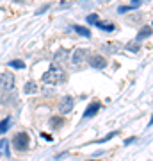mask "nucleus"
<instances>
[{"mask_svg": "<svg viewBox=\"0 0 153 161\" xmlns=\"http://www.w3.org/2000/svg\"><path fill=\"white\" fill-rule=\"evenodd\" d=\"M64 79H66L64 70L57 68V66H52L48 72H45V74H43V80H45V82H48V84H61Z\"/></svg>", "mask_w": 153, "mask_h": 161, "instance_id": "1", "label": "nucleus"}, {"mask_svg": "<svg viewBox=\"0 0 153 161\" xmlns=\"http://www.w3.org/2000/svg\"><path fill=\"white\" fill-rule=\"evenodd\" d=\"M28 142H30V138H28L27 132H18L16 136L13 138V147H14L18 152H23V150L28 149Z\"/></svg>", "mask_w": 153, "mask_h": 161, "instance_id": "2", "label": "nucleus"}, {"mask_svg": "<svg viewBox=\"0 0 153 161\" xmlns=\"http://www.w3.org/2000/svg\"><path fill=\"white\" fill-rule=\"evenodd\" d=\"M14 88V75L11 72H2L0 74V90L2 92H13Z\"/></svg>", "mask_w": 153, "mask_h": 161, "instance_id": "3", "label": "nucleus"}, {"mask_svg": "<svg viewBox=\"0 0 153 161\" xmlns=\"http://www.w3.org/2000/svg\"><path fill=\"white\" fill-rule=\"evenodd\" d=\"M89 64L93 66V68L96 70H103L105 66H107V61H105V58L103 56H100V54H93V56H89Z\"/></svg>", "mask_w": 153, "mask_h": 161, "instance_id": "4", "label": "nucleus"}, {"mask_svg": "<svg viewBox=\"0 0 153 161\" xmlns=\"http://www.w3.org/2000/svg\"><path fill=\"white\" fill-rule=\"evenodd\" d=\"M73 104H75V100L71 97H63V100L59 102V111L63 115H66V113H69V111L73 109Z\"/></svg>", "mask_w": 153, "mask_h": 161, "instance_id": "5", "label": "nucleus"}, {"mask_svg": "<svg viewBox=\"0 0 153 161\" xmlns=\"http://www.w3.org/2000/svg\"><path fill=\"white\" fill-rule=\"evenodd\" d=\"M85 56H87V50L85 48H77L73 52V56H71V61H73V64H80L85 59Z\"/></svg>", "mask_w": 153, "mask_h": 161, "instance_id": "6", "label": "nucleus"}, {"mask_svg": "<svg viewBox=\"0 0 153 161\" xmlns=\"http://www.w3.org/2000/svg\"><path fill=\"white\" fill-rule=\"evenodd\" d=\"M98 109H100V102H93L89 108L85 109L84 116H93V115H96V111H98Z\"/></svg>", "mask_w": 153, "mask_h": 161, "instance_id": "7", "label": "nucleus"}, {"mask_svg": "<svg viewBox=\"0 0 153 161\" xmlns=\"http://www.w3.org/2000/svg\"><path fill=\"white\" fill-rule=\"evenodd\" d=\"M150 34H151V27H142L141 32L137 34L135 41H141V40H144V38H150Z\"/></svg>", "mask_w": 153, "mask_h": 161, "instance_id": "8", "label": "nucleus"}, {"mask_svg": "<svg viewBox=\"0 0 153 161\" xmlns=\"http://www.w3.org/2000/svg\"><path fill=\"white\" fill-rule=\"evenodd\" d=\"M73 29L77 31V34L84 36V38H89V36H91V31L87 29V27H82V25H75Z\"/></svg>", "mask_w": 153, "mask_h": 161, "instance_id": "9", "label": "nucleus"}, {"mask_svg": "<svg viewBox=\"0 0 153 161\" xmlns=\"http://www.w3.org/2000/svg\"><path fill=\"white\" fill-rule=\"evenodd\" d=\"M50 125L54 127V129H59V127L63 125V118H61V116H52L50 118Z\"/></svg>", "mask_w": 153, "mask_h": 161, "instance_id": "10", "label": "nucleus"}, {"mask_svg": "<svg viewBox=\"0 0 153 161\" xmlns=\"http://www.w3.org/2000/svg\"><path fill=\"white\" fill-rule=\"evenodd\" d=\"M9 124H11V118H9V116H7L6 120L0 122V134H4V132H6L7 129H9Z\"/></svg>", "mask_w": 153, "mask_h": 161, "instance_id": "11", "label": "nucleus"}, {"mask_svg": "<svg viewBox=\"0 0 153 161\" xmlns=\"http://www.w3.org/2000/svg\"><path fill=\"white\" fill-rule=\"evenodd\" d=\"M9 66L23 70V68H25V63H23V61H20V59H13V61H9Z\"/></svg>", "mask_w": 153, "mask_h": 161, "instance_id": "12", "label": "nucleus"}, {"mask_svg": "<svg viewBox=\"0 0 153 161\" xmlns=\"http://www.w3.org/2000/svg\"><path fill=\"white\" fill-rule=\"evenodd\" d=\"M23 92H25V93H36V92H38V86H36L34 82H27L25 88H23Z\"/></svg>", "mask_w": 153, "mask_h": 161, "instance_id": "13", "label": "nucleus"}, {"mask_svg": "<svg viewBox=\"0 0 153 161\" xmlns=\"http://www.w3.org/2000/svg\"><path fill=\"white\" fill-rule=\"evenodd\" d=\"M66 56H68V52H66V50L63 48V50H59V52L55 54L54 61H55V63H57V61H64V59H66Z\"/></svg>", "mask_w": 153, "mask_h": 161, "instance_id": "14", "label": "nucleus"}, {"mask_svg": "<svg viewBox=\"0 0 153 161\" xmlns=\"http://www.w3.org/2000/svg\"><path fill=\"white\" fill-rule=\"evenodd\" d=\"M96 22H98V16H96V14H89V16H87V23L96 25Z\"/></svg>", "mask_w": 153, "mask_h": 161, "instance_id": "15", "label": "nucleus"}, {"mask_svg": "<svg viewBox=\"0 0 153 161\" xmlns=\"http://www.w3.org/2000/svg\"><path fill=\"white\" fill-rule=\"evenodd\" d=\"M126 48H128V50H132V52H137V50H139V43H128V45H126Z\"/></svg>", "mask_w": 153, "mask_h": 161, "instance_id": "16", "label": "nucleus"}, {"mask_svg": "<svg viewBox=\"0 0 153 161\" xmlns=\"http://www.w3.org/2000/svg\"><path fill=\"white\" fill-rule=\"evenodd\" d=\"M139 4H141V0H132V7H139Z\"/></svg>", "mask_w": 153, "mask_h": 161, "instance_id": "17", "label": "nucleus"}, {"mask_svg": "<svg viewBox=\"0 0 153 161\" xmlns=\"http://www.w3.org/2000/svg\"><path fill=\"white\" fill-rule=\"evenodd\" d=\"M89 161H91V159H89Z\"/></svg>", "mask_w": 153, "mask_h": 161, "instance_id": "18", "label": "nucleus"}]
</instances>
